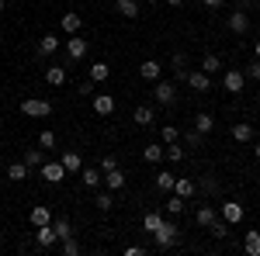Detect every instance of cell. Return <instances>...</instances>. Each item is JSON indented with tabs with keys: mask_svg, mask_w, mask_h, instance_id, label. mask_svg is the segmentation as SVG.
I'll list each match as a JSON object with an SVG mask.
<instances>
[{
	"mask_svg": "<svg viewBox=\"0 0 260 256\" xmlns=\"http://www.w3.org/2000/svg\"><path fill=\"white\" fill-rule=\"evenodd\" d=\"M39 173H42V180H45V184H62V180H66V166H62V163H49V159H45V163L39 166Z\"/></svg>",
	"mask_w": 260,
	"mask_h": 256,
	"instance_id": "obj_5",
	"label": "cell"
},
{
	"mask_svg": "<svg viewBox=\"0 0 260 256\" xmlns=\"http://www.w3.org/2000/svg\"><path fill=\"white\" fill-rule=\"evenodd\" d=\"M111 77V66H108V62H94V66H90V80H94V83H101V80H108Z\"/></svg>",
	"mask_w": 260,
	"mask_h": 256,
	"instance_id": "obj_32",
	"label": "cell"
},
{
	"mask_svg": "<svg viewBox=\"0 0 260 256\" xmlns=\"http://www.w3.org/2000/svg\"><path fill=\"white\" fill-rule=\"evenodd\" d=\"M233 138H236V142H253L257 132H253V125H250V121H240V125H233Z\"/></svg>",
	"mask_w": 260,
	"mask_h": 256,
	"instance_id": "obj_16",
	"label": "cell"
},
{
	"mask_svg": "<svg viewBox=\"0 0 260 256\" xmlns=\"http://www.w3.org/2000/svg\"><path fill=\"white\" fill-rule=\"evenodd\" d=\"M160 73H163V66H160L156 59H146V62L139 66V77L149 80V83H156V80H160Z\"/></svg>",
	"mask_w": 260,
	"mask_h": 256,
	"instance_id": "obj_14",
	"label": "cell"
},
{
	"mask_svg": "<svg viewBox=\"0 0 260 256\" xmlns=\"http://www.w3.org/2000/svg\"><path fill=\"white\" fill-rule=\"evenodd\" d=\"M243 73H246V80H260V59H257V62H250Z\"/></svg>",
	"mask_w": 260,
	"mask_h": 256,
	"instance_id": "obj_44",
	"label": "cell"
},
{
	"mask_svg": "<svg viewBox=\"0 0 260 256\" xmlns=\"http://www.w3.org/2000/svg\"><path fill=\"white\" fill-rule=\"evenodd\" d=\"M243 87H246V73L243 69H225L222 73V90L225 94H243Z\"/></svg>",
	"mask_w": 260,
	"mask_h": 256,
	"instance_id": "obj_3",
	"label": "cell"
},
{
	"mask_svg": "<svg viewBox=\"0 0 260 256\" xmlns=\"http://www.w3.org/2000/svg\"><path fill=\"white\" fill-rule=\"evenodd\" d=\"M52 229H56V236H59V242H62V239H70V236H73V225H70L66 218H56V222H52Z\"/></svg>",
	"mask_w": 260,
	"mask_h": 256,
	"instance_id": "obj_34",
	"label": "cell"
},
{
	"mask_svg": "<svg viewBox=\"0 0 260 256\" xmlns=\"http://www.w3.org/2000/svg\"><path fill=\"white\" fill-rule=\"evenodd\" d=\"M104 184H108V191H121V187H125V173L115 166V170H108V173H104Z\"/></svg>",
	"mask_w": 260,
	"mask_h": 256,
	"instance_id": "obj_22",
	"label": "cell"
},
{
	"mask_svg": "<svg viewBox=\"0 0 260 256\" xmlns=\"http://www.w3.org/2000/svg\"><path fill=\"white\" fill-rule=\"evenodd\" d=\"M194 180L191 177H177V184H174V194H180V197H194Z\"/></svg>",
	"mask_w": 260,
	"mask_h": 256,
	"instance_id": "obj_23",
	"label": "cell"
},
{
	"mask_svg": "<svg viewBox=\"0 0 260 256\" xmlns=\"http://www.w3.org/2000/svg\"><path fill=\"white\" fill-rule=\"evenodd\" d=\"M142 156H146V163H160L163 159V145H146Z\"/></svg>",
	"mask_w": 260,
	"mask_h": 256,
	"instance_id": "obj_40",
	"label": "cell"
},
{
	"mask_svg": "<svg viewBox=\"0 0 260 256\" xmlns=\"http://www.w3.org/2000/svg\"><path fill=\"white\" fill-rule=\"evenodd\" d=\"M56 49H59V39H56L52 31H49V35H42V39H39V52H42V56H52Z\"/></svg>",
	"mask_w": 260,
	"mask_h": 256,
	"instance_id": "obj_25",
	"label": "cell"
},
{
	"mask_svg": "<svg viewBox=\"0 0 260 256\" xmlns=\"http://www.w3.org/2000/svg\"><path fill=\"white\" fill-rule=\"evenodd\" d=\"M62 253H66V256H80V253H83V246H80V242H77L73 236H70V239H62Z\"/></svg>",
	"mask_w": 260,
	"mask_h": 256,
	"instance_id": "obj_39",
	"label": "cell"
},
{
	"mask_svg": "<svg viewBox=\"0 0 260 256\" xmlns=\"http://www.w3.org/2000/svg\"><path fill=\"white\" fill-rule=\"evenodd\" d=\"M42 163H45V153H42V149H28V153H24V166H28V170H39Z\"/></svg>",
	"mask_w": 260,
	"mask_h": 256,
	"instance_id": "obj_29",
	"label": "cell"
},
{
	"mask_svg": "<svg viewBox=\"0 0 260 256\" xmlns=\"http://www.w3.org/2000/svg\"><path fill=\"white\" fill-rule=\"evenodd\" d=\"M132 121H136L139 128H146V125H153V107H149V104H139V107L132 111Z\"/></svg>",
	"mask_w": 260,
	"mask_h": 256,
	"instance_id": "obj_19",
	"label": "cell"
},
{
	"mask_svg": "<svg viewBox=\"0 0 260 256\" xmlns=\"http://www.w3.org/2000/svg\"><path fill=\"white\" fill-rule=\"evenodd\" d=\"M253 153H257V159H260V142H257V145H253Z\"/></svg>",
	"mask_w": 260,
	"mask_h": 256,
	"instance_id": "obj_51",
	"label": "cell"
},
{
	"mask_svg": "<svg viewBox=\"0 0 260 256\" xmlns=\"http://www.w3.org/2000/svg\"><path fill=\"white\" fill-rule=\"evenodd\" d=\"M198 69H205L208 77H212V73H222V59L215 56V52H208V56L201 59V66H198Z\"/></svg>",
	"mask_w": 260,
	"mask_h": 256,
	"instance_id": "obj_26",
	"label": "cell"
},
{
	"mask_svg": "<svg viewBox=\"0 0 260 256\" xmlns=\"http://www.w3.org/2000/svg\"><path fill=\"white\" fill-rule=\"evenodd\" d=\"M177 225H174V222H167V218H163L160 222V229H156V232H153V239H156V246H160V249H170V246H174V242H177Z\"/></svg>",
	"mask_w": 260,
	"mask_h": 256,
	"instance_id": "obj_2",
	"label": "cell"
},
{
	"mask_svg": "<svg viewBox=\"0 0 260 256\" xmlns=\"http://www.w3.org/2000/svg\"><path fill=\"white\" fill-rule=\"evenodd\" d=\"M229 31H233V35H246V31H250V14H246V7H240V11L229 14Z\"/></svg>",
	"mask_w": 260,
	"mask_h": 256,
	"instance_id": "obj_6",
	"label": "cell"
},
{
	"mask_svg": "<svg viewBox=\"0 0 260 256\" xmlns=\"http://www.w3.org/2000/svg\"><path fill=\"white\" fill-rule=\"evenodd\" d=\"M174 184H177V177H174V173H167V170H163V173H156V191L170 194V191H174Z\"/></svg>",
	"mask_w": 260,
	"mask_h": 256,
	"instance_id": "obj_30",
	"label": "cell"
},
{
	"mask_svg": "<svg viewBox=\"0 0 260 256\" xmlns=\"http://www.w3.org/2000/svg\"><path fill=\"white\" fill-rule=\"evenodd\" d=\"M243 249H246L250 256H260V232H253V229H250V232L243 236Z\"/></svg>",
	"mask_w": 260,
	"mask_h": 256,
	"instance_id": "obj_24",
	"label": "cell"
},
{
	"mask_svg": "<svg viewBox=\"0 0 260 256\" xmlns=\"http://www.w3.org/2000/svg\"><path fill=\"white\" fill-rule=\"evenodd\" d=\"M115 166H118V159H115V156H104V159H101V173H108V170H115Z\"/></svg>",
	"mask_w": 260,
	"mask_h": 256,
	"instance_id": "obj_45",
	"label": "cell"
},
{
	"mask_svg": "<svg viewBox=\"0 0 260 256\" xmlns=\"http://www.w3.org/2000/svg\"><path fill=\"white\" fill-rule=\"evenodd\" d=\"M201 4H205V7H212V11H215V7H222V0H201Z\"/></svg>",
	"mask_w": 260,
	"mask_h": 256,
	"instance_id": "obj_46",
	"label": "cell"
},
{
	"mask_svg": "<svg viewBox=\"0 0 260 256\" xmlns=\"http://www.w3.org/2000/svg\"><path fill=\"white\" fill-rule=\"evenodd\" d=\"M45 80H49V87H62L66 83V69L62 66H49L45 69Z\"/></svg>",
	"mask_w": 260,
	"mask_h": 256,
	"instance_id": "obj_27",
	"label": "cell"
},
{
	"mask_svg": "<svg viewBox=\"0 0 260 256\" xmlns=\"http://www.w3.org/2000/svg\"><path fill=\"white\" fill-rule=\"evenodd\" d=\"M28 173H31V170L24 166V159H18V163H11V166H7V180H11V184H21V180H28Z\"/></svg>",
	"mask_w": 260,
	"mask_h": 256,
	"instance_id": "obj_17",
	"label": "cell"
},
{
	"mask_svg": "<svg viewBox=\"0 0 260 256\" xmlns=\"http://www.w3.org/2000/svg\"><path fill=\"white\" fill-rule=\"evenodd\" d=\"M253 52H257V59H260V39H257V45H253Z\"/></svg>",
	"mask_w": 260,
	"mask_h": 256,
	"instance_id": "obj_49",
	"label": "cell"
},
{
	"mask_svg": "<svg viewBox=\"0 0 260 256\" xmlns=\"http://www.w3.org/2000/svg\"><path fill=\"white\" fill-rule=\"evenodd\" d=\"M208 229H212V236H215V239H225V236H229V222H225V218H215Z\"/></svg>",
	"mask_w": 260,
	"mask_h": 256,
	"instance_id": "obj_37",
	"label": "cell"
},
{
	"mask_svg": "<svg viewBox=\"0 0 260 256\" xmlns=\"http://www.w3.org/2000/svg\"><path fill=\"white\" fill-rule=\"evenodd\" d=\"M101 180H104L101 170H83V187H98Z\"/></svg>",
	"mask_w": 260,
	"mask_h": 256,
	"instance_id": "obj_41",
	"label": "cell"
},
{
	"mask_svg": "<svg viewBox=\"0 0 260 256\" xmlns=\"http://www.w3.org/2000/svg\"><path fill=\"white\" fill-rule=\"evenodd\" d=\"M35 242H39L42 249H52V246L59 242L56 229H52V222H49V225H39V232H35Z\"/></svg>",
	"mask_w": 260,
	"mask_h": 256,
	"instance_id": "obj_8",
	"label": "cell"
},
{
	"mask_svg": "<svg viewBox=\"0 0 260 256\" xmlns=\"http://www.w3.org/2000/svg\"><path fill=\"white\" fill-rule=\"evenodd\" d=\"M174 77H177V80L187 77V56H184V52H177V56H174Z\"/></svg>",
	"mask_w": 260,
	"mask_h": 256,
	"instance_id": "obj_35",
	"label": "cell"
},
{
	"mask_svg": "<svg viewBox=\"0 0 260 256\" xmlns=\"http://www.w3.org/2000/svg\"><path fill=\"white\" fill-rule=\"evenodd\" d=\"M153 97H156V104L170 107V104L177 100V87H174V83H167V80H156V83H153Z\"/></svg>",
	"mask_w": 260,
	"mask_h": 256,
	"instance_id": "obj_4",
	"label": "cell"
},
{
	"mask_svg": "<svg viewBox=\"0 0 260 256\" xmlns=\"http://www.w3.org/2000/svg\"><path fill=\"white\" fill-rule=\"evenodd\" d=\"M163 156L170 159V163H180V159H184V145H180V142H170V145H163Z\"/></svg>",
	"mask_w": 260,
	"mask_h": 256,
	"instance_id": "obj_33",
	"label": "cell"
},
{
	"mask_svg": "<svg viewBox=\"0 0 260 256\" xmlns=\"http://www.w3.org/2000/svg\"><path fill=\"white\" fill-rule=\"evenodd\" d=\"M94 208H98V211H111V208H115V197H111V191H101V194L94 197Z\"/></svg>",
	"mask_w": 260,
	"mask_h": 256,
	"instance_id": "obj_31",
	"label": "cell"
},
{
	"mask_svg": "<svg viewBox=\"0 0 260 256\" xmlns=\"http://www.w3.org/2000/svg\"><path fill=\"white\" fill-rule=\"evenodd\" d=\"M115 11H118L121 18H128V21H136L142 14V11H139V0H115Z\"/></svg>",
	"mask_w": 260,
	"mask_h": 256,
	"instance_id": "obj_12",
	"label": "cell"
},
{
	"mask_svg": "<svg viewBox=\"0 0 260 256\" xmlns=\"http://www.w3.org/2000/svg\"><path fill=\"white\" fill-rule=\"evenodd\" d=\"M59 163H62V166H66V173H77V170H83L80 156H77L73 149H66V153H62V156H59Z\"/></svg>",
	"mask_w": 260,
	"mask_h": 256,
	"instance_id": "obj_20",
	"label": "cell"
},
{
	"mask_svg": "<svg viewBox=\"0 0 260 256\" xmlns=\"http://www.w3.org/2000/svg\"><path fill=\"white\" fill-rule=\"evenodd\" d=\"M236 4H240V7H250V4H253V0H236Z\"/></svg>",
	"mask_w": 260,
	"mask_h": 256,
	"instance_id": "obj_48",
	"label": "cell"
},
{
	"mask_svg": "<svg viewBox=\"0 0 260 256\" xmlns=\"http://www.w3.org/2000/svg\"><path fill=\"white\" fill-rule=\"evenodd\" d=\"M215 218H219V208H212V204H201L198 211H194V225H198V229H208Z\"/></svg>",
	"mask_w": 260,
	"mask_h": 256,
	"instance_id": "obj_10",
	"label": "cell"
},
{
	"mask_svg": "<svg viewBox=\"0 0 260 256\" xmlns=\"http://www.w3.org/2000/svg\"><path fill=\"white\" fill-rule=\"evenodd\" d=\"M4 11H7V0H0V14H4Z\"/></svg>",
	"mask_w": 260,
	"mask_h": 256,
	"instance_id": "obj_50",
	"label": "cell"
},
{
	"mask_svg": "<svg viewBox=\"0 0 260 256\" xmlns=\"http://www.w3.org/2000/svg\"><path fill=\"white\" fill-rule=\"evenodd\" d=\"M184 208H187V197H180V194L170 191V197H167V211H170V215H180Z\"/></svg>",
	"mask_w": 260,
	"mask_h": 256,
	"instance_id": "obj_28",
	"label": "cell"
},
{
	"mask_svg": "<svg viewBox=\"0 0 260 256\" xmlns=\"http://www.w3.org/2000/svg\"><path fill=\"white\" fill-rule=\"evenodd\" d=\"M194 128H198L201 135H208V132L215 128V118H212L208 111H198V115H194Z\"/></svg>",
	"mask_w": 260,
	"mask_h": 256,
	"instance_id": "obj_21",
	"label": "cell"
},
{
	"mask_svg": "<svg viewBox=\"0 0 260 256\" xmlns=\"http://www.w3.org/2000/svg\"><path fill=\"white\" fill-rule=\"evenodd\" d=\"M201 138H205V135H201L198 128H191V132H187V138H184V142H187V145H191V149H198V145H201Z\"/></svg>",
	"mask_w": 260,
	"mask_h": 256,
	"instance_id": "obj_43",
	"label": "cell"
},
{
	"mask_svg": "<svg viewBox=\"0 0 260 256\" xmlns=\"http://www.w3.org/2000/svg\"><path fill=\"white\" fill-rule=\"evenodd\" d=\"M94 115H101V118L115 115V97L111 94H94Z\"/></svg>",
	"mask_w": 260,
	"mask_h": 256,
	"instance_id": "obj_9",
	"label": "cell"
},
{
	"mask_svg": "<svg viewBox=\"0 0 260 256\" xmlns=\"http://www.w3.org/2000/svg\"><path fill=\"white\" fill-rule=\"evenodd\" d=\"M28 222H31L35 229H39V225H49V222H52V211H49L45 204H39V208H31V211H28Z\"/></svg>",
	"mask_w": 260,
	"mask_h": 256,
	"instance_id": "obj_18",
	"label": "cell"
},
{
	"mask_svg": "<svg viewBox=\"0 0 260 256\" xmlns=\"http://www.w3.org/2000/svg\"><path fill=\"white\" fill-rule=\"evenodd\" d=\"M184 80H187V87H191V90H201V94L212 87V77H208L205 69H187V77H184Z\"/></svg>",
	"mask_w": 260,
	"mask_h": 256,
	"instance_id": "obj_7",
	"label": "cell"
},
{
	"mask_svg": "<svg viewBox=\"0 0 260 256\" xmlns=\"http://www.w3.org/2000/svg\"><path fill=\"white\" fill-rule=\"evenodd\" d=\"M167 4H170V7H184V0H167Z\"/></svg>",
	"mask_w": 260,
	"mask_h": 256,
	"instance_id": "obj_47",
	"label": "cell"
},
{
	"mask_svg": "<svg viewBox=\"0 0 260 256\" xmlns=\"http://www.w3.org/2000/svg\"><path fill=\"white\" fill-rule=\"evenodd\" d=\"M21 115L24 118H49L52 115V104L45 97H24L21 100Z\"/></svg>",
	"mask_w": 260,
	"mask_h": 256,
	"instance_id": "obj_1",
	"label": "cell"
},
{
	"mask_svg": "<svg viewBox=\"0 0 260 256\" xmlns=\"http://www.w3.org/2000/svg\"><path fill=\"white\" fill-rule=\"evenodd\" d=\"M80 28H83V18L77 11H66V14H62V31H66V35H80Z\"/></svg>",
	"mask_w": 260,
	"mask_h": 256,
	"instance_id": "obj_13",
	"label": "cell"
},
{
	"mask_svg": "<svg viewBox=\"0 0 260 256\" xmlns=\"http://www.w3.org/2000/svg\"><path fill=\"white\" fill-rule=\"evenodd\" d=\"M222 218H225L229 225L243 222V204H236V201H225V204H222Z\"/></svg>",
	"mask_w": 260,
	"mask_h": 256,
	"instance_id": "obj_15",
	"label": "cell"
},
{
	"mask_svg": "<svg viewBox=\"0 0 260 256\" xmlns=\"http://www.w3.org/2000/svg\"><path fill=\"white\" fill-rule=\"evenodd\" d=\"M39 145H42V149H56V132H49V128H45V132L39 135Z\"/></svg>",
	"mask_w": 260,
	"mask_h": 256,
	"instance_id": "obj_42",
	"label": "cell"
},
{
	"mask_svg": "<svg viewBox=\"0 0 260 256\" xmlns=\"http://www.w3.org/2000/svg\"><path fill=\"white\" fill-rule=\"evenodd\" d=\"M160 138H163V145H170V142H180V132L174 128V125H163V128H160Z\"/></svg>",
	"mask_w": 260,
	"mask_h": 256,
	"instance_id": "obj_38",
	"label": "cell"
},
{
	"mask_svg": "<svg viewBox=\"0 0 260 256\" xmlns=\"http://www.w3.org/2000/svg\"><path fill=\"white\" fill-rule=\"evenodd\" d=\"M87 49H90V45H87V39H83V35H73V39L66 42L70 59H83V56H87Z\"/></svg>",
	"mask_w": 260,
	"mask_h": 256,
	"instance_id": "obj_11",
	"label": "cell"
},
{
	"mask_svg": "<svg viewBox=\"0 0 260 256\" xmlns=\"http://www.w3.org/2000/svg\"><path fill=\"white\" fill-rule=\"evenodd\" d=\"M160 222H163L160 211H149V215L142 218V229H146V232H156V229H160Z\"/></svg>",
	"mask_w": 260,
	"mask_h": 256,
	"instance_id": "obj_36",
	"label": "cell"
}]
</instances>
